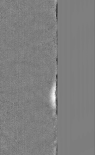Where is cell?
Here are the masks:
<instances>
[{"label":"cell","mask_w":95,"mask_h":155,"mask_svg":"<svg viewBox=\"0 0 95 155\" xmlns=\"http://www.w3.org/2000/svg\"><path fill=\"white\" fill-rule=\"evenodd\" d=\"M55 91H56V89L55 87L53 88V89L52 91V93L51 94V103H52V105L55 106L56 105V96H55Z\"/></svg>","instance_id":"1"}]
</instances>
